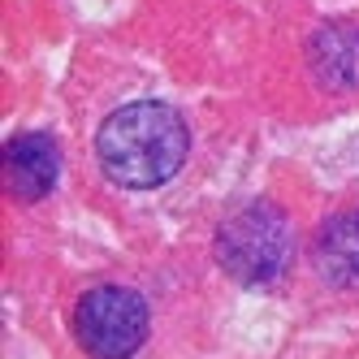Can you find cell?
I'll return each instance as SVG.
<instances>
[{
  "label": "cell",
  "instance_id": "cell-1",
  "mask_svg": "<svg viewBox=\"0 0 359 359\" xmlns=\"http://www.w3.org/2000/svg\"><path fill=\"white\" fill-rule=\"evenodd\" d=\"M187 147L191 130L182 113L161 100H135L104 117L95 135V161L109 173V182L126 191H151L182 169Z\"/></svg>",
  "mask_w": 359,
  "mask_h": 359
},
{
  "label": "cell",
  "instance_id": "cell-2",
  "mask_svg": "<svg viewBox=\"0 0 359 359\" xmlns=\"http://www.w3.org/2000/svg\"><path fill=\"white\" fill-rule=\"evenodd\" d=\"M217 264L243 281V286H269L286 273L290 251H294V234L281 208H273L269 199H251L247 208L229 212L217 229Z\"/></svg>",
  "mask_w": 359,
  "mask_h": 359
},
{
  "label": "cell",
  "instance_id": "cell-3",
  "mask_svg": "<svg viewBox=\"0 0 359 359\" xmlns=\"http://www.w3.org/2000/svg\"><path fill=\"white\" fill-rule=\"evenodd\" d=\"M74 338L91 359H130L147 338V303L126 286H95L74 307Z\"/></svg>",
  "mask_w": 359,
  "mask_h": 359
},
{
  "label": "cell",
  "instance_id": "cell-4",
  "mask_svg": "<svg viewBox=\"0 0 359 359\" xmlns=\"http://www.w3.org/2000/svg\"><path fill=\"white\" fill-rule=\"evenodd\" d=\"M57 177H61V151L48 135L31 130V135L9 139V147H5V182H9L13 199L39 203L57 187Z\"/></svg>",
  "mask_w": 359,
  "mask_h": 359
},
{
  "label": "cell",
  "instance_id": "cell-5",
  "mask_svg": "<svg viewBox=\"0 0 359 359\" xmlns=\"http://www.w3.org/2000/svg\"><path fill=\"white\" fill-rule=\"evenodd\" d=\"M307 65L325 91H355L359 87V27L333 22L320 27L307 43Z\"/></svg>",
  "mask_w": 359,
  "mask_h": 359
},
{
  "label": "cell",
  "instance_id": "cell-6",
  "mask_svg": "<svg viewBox=\"0 0 359 359\" xmlns=\"http://www.w3.org/2000/svg\"><path fill=\"white\" fill-rule=\"evenodd\" d=\"M316 269L329 286L359 290V212H338L316 234Z\"/></svg>",
  "mask_w": 359,
  "mask_h": 359
}]
</instances>
